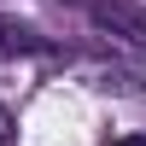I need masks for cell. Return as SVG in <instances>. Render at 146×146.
<instances>
[{
	"mask_svg": "<svg viewBox=\"0 0 146 146\" xmlns=\"http://www.w3.org/2000/svg\"><path fill=\"white\" fill-rule=\"evenodd\" d=\"M111 146H146V140L140 135H123V140H111Z\"/></svg>",
	"mask_w": 146,
	"mask_h": 146,
	"instance_id": "cell-4",
	"label": "cell"
},
{
	"mask_svg": "<svg viewBox=\"0 0 146 146\" xmlns=\"http://www.w3.org/2000/svg\"><path fill=\"white\" fill-rule=\"evenodd\" d=\"M12 140V117H6V105H0V146Z\"/></svg>",
	"mask_w": 146,
	"mask_h": 146,
	"instance_id": "cell-3",
	"label": "cell"
},
{
	"mask_svg": "<svg viewBox=\"0 0 146 146\" xmlns=\"http://www.w3.org/2000/svg\"><path fill=\"white\" fill-rule=\"evenodd\" d=\"M47 35L35 29V23H18V18H0V64H12V58H35L47 53Z\"/></svg>",
	"mask_w": 146,
	"mask_h": 146,
	"instance_id": "cell-2",
	"label": "cell"
},
{
	"mask_svg": "<svg viewBox=\"0 0 146 146\" xmlns=\"http://www.w3.org/2000/svg\"><path fill=\"white\" fill-rule=\"evenodd\" d=\"M88 6V18L100 23V29H111L117 41H129L135 53H146V12L129 6V0H82Z\"/></svg>",
	"mask_w": 146,
	"mask_h": 146,
	"instance_id": "cell-1",
	"label": "cell"
}]
</instances>
